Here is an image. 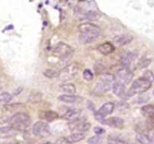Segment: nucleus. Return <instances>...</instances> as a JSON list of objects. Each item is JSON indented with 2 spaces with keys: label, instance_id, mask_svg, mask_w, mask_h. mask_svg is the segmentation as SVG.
Returning <instances> with one entry per match:
<instances>
[{
  "label": "nucleus",
  "instance_id": "nucleus-4",
  "mask_svg": "<svg viewBox=\"0 0 154 144\" xmlns=\"http://www.w3.org/2000/svg\"><path fill=\"white\" fill-rule=\"evenodd\" d=\"M151 86L152 83L150 81L147 80L141 76V77L135 80L132 82L130 90L129 92V95L131 96L132 94H141V93L145 92L151 87Z\"/></svg>",
  "mask_w": 154,
  "mask_h": 144
},
{
  "label": "nucleus",
  "instance_id": "nucleus-14",
  "mask_svg": "<svg viewBox=\"0 0 154 144\" xmlns=\"http://www.w3.org/2000/svg\"><path fill=\"white\" fill-rule=\"evenodd\" d=\"M133 40V36L131 34H121V35L117 36L114 38V44L117 46H123L128 44Z\"/></svg>",
  "mask_w": 154,
  "mask_h": 144
},
{
  "label": "nucleus",
  "instance_id": "nucleus-21",
  "mask_svg": "<svg viewBox=\"0 0 154 144\" xmlns=\"http://www.w3.org/2000/svg\"><path fill=\"white\" fill-rule=\"evenodd\" d=\"M83 16H84V19L87 20L89 21H95L99 20V18L100 17V14L98 11L95 10H87V11L84 12L83 14Z\"/></svg>",
  "mask_w": 154,
  "mask_h": 144
},
{
  "label": "nucleus",
  "instance_id": "nucleus-18",
  "mask_svg": "<svg viewBox=\"0 0 154 144\" xmlns=\"http://www.w3.org/2000/svg\"><path fill=\"white\" fill-rule=\"evenodd\" d=\"M136 58V55L132 52H128L123 55L121 58V62L123 68H129L132 62Z\"/></svg>",
  "mask_w": 154,
  "mask_h": 144
},
{
  "label": "nucleus",
  "instance_id": "nucleus-16",
  "mask_svg": "<svg viewBox=\"0 0 154 144\" xmlns=\"http://www.w3.org/2000/svg\"><path fill=\"white\" fill-rule=\"evenodd\" d=\"M58 99L62 102H64L66 104H75L78 103L82 100L80 96L75 95V94H61L58 97Z\"/></svg>",
  "mask_w": 154,
  "mask_h": 144
},
{
  "label": "nucleus",
  "instance_id": "nucleus-19",
  "mask_svg": "<svg viewBox=\"0 0 154 144\" xmlns=\"http://www.w3.org/2000/svg\"><path fill=\"white\" fill-rule=\"evenodd\" d=\"M84 138H85V134L84 133H82V132H76V133L72 134L70 136H68L66 140H67L69 144H72L80 142V141L83 140Z\"/></svg>",
  "mask_w": 154,
  "mask_h": 144
},
{
  "label": "nucleus",
  "instance_id": "nucleus-37",
  "mask_svg": "<svg viewBox=\"0 0 154 144\" xmlns=\"http://www.w3.org/2000/svg\"><path fill=\"white\" fill-rule=\"evenodd\" d=\"M153 94H154V90H153Z\"/></svg>",
  "mask_w": 154,
  "mask_h": 144
},
{
  "label": "nucleus",
  "instance_id": "nucleus-8",
  "mask_svg": "<svg viewBox=\"0 0 154 144\" xmlns=\"http://www.w3.org/2000/svg\"><path fill=\"white\" fill-rule=\"evenodd\" d=\"M132 77H133V74L129 68L123 67L117 72L115 80L117 82H121L123 85L126 86V84H129L131 82Z\"/></svg>",
  "mask_w": 154,
  "mask_h": 144
},
{
  "label": "nucleus",
  "instance_id": "nucleus-2",
  "mask_svg": "<svg viewBox=\"0 0 154 144\" xmlns=\"http://www.w3.org/2000/svg\"><path fill=\"white\" fill-rule=\"evenodd\" d=\"M10 127L17 131H23L29 127L31 124V117L26 112H17L9 119Z\"/></svg>",
  "mask_w": 154,
  "mask_h": 144
},
{
  "label": "nucleus",
  "instance_id": "nucleus-28",
  "mask_svg": "<svg viewBox=\"0 0 154 144\" xmlns=\"http://www.w3.org/2000/svg\"><path fill=\"white\" fill-rule=\"evenodd\" d=\"M45 76H46L48 78H53L57 76L58 75V71L55 70V69H47L45 72H44Z\"/></svg>",
  "mask_w": 154,
  "mask_h": 144
},
{
  "label": "nucleus",
  "instance_id": "nucleus-1",
  "mask_svg": "<svg viewBox=\"0 0 154 144\" xmlns=\"http://www.w3.org/2000/svg\"><path fill=\"white\" fill-rule=\"evenodd\" d=\"M79 40L81 44H89L97 40L101 34V28L90 22L82 23L78 26Z\"/></svg>",
  "mask_w": 154,
  "mask_h": 144
},
{
  "label": "nucleus",
  "instance_id": "nucleus-22",
  "mask_svg": "<svg viewBox=\"0 0 154 144\" xmlns=\"http://www.w3.org/2000/svg\"><path fill=\"white\" fill-rule=\"evenodd\" d=\"M136 140L138 144H151V139L150 136L141 132L137 134Z\"/></svg>",
  "mask_w": 154,
  "mask_h": 144
},
{
  "label": "nucleus",
  "instance_id": "nucleus-9",
  "mask_svg": "<svg viewBox=\"0 0 154 144\" xmlns=\"http://www.w3.org/2000/svg\"><path fill=\"white\" fill-rule=\"evenodd\" d=\"M69 129L72 131L75 130H78L79 132H85L87 131L91 128V124L87 121H84V119L81 120V118H78V119L74 120L71 122L69 124Z\"/></svg>",
  "mask_w": 154,
  "mask_h": 144
},
{
  "label": "nucleus",
  "instance_id": "nucleus-34",
  "mask_svg": "<svg viewBox=\"0 0 154 144\" xmlns=\"http://www.w3.org/2000/svg\"><path fill=\"white\" fill-rule=\"evenodd\" d=\"M87 107H88V109H90V110H95V106L91 101H88V103H87Z\"/></svg>",
  "mask_w": 154,
  "mask_h": 144
},
{
  "label": "nucleus",
  "instance_id": "nucleus-36",
  "mask_svg": "<svg viewBox=\"0 0 154 144\" xmlns=\"http://www.w3.org/2000/svg\"><path fill=\"white\" fill-rule=\"evenodd\" d=\"M133 144H138V143H133Z\"/></svg>",
  "mask_w": 154,
  "mask_h": 144
},
{
  "label": "nucleus",
  "instance_id": "nucleus-15",
  "mask_svg": "<svg viewBox=\"0 0 154 144\" xmlns=\"http://www.w3.org/2000/svg\"><path fill=\"white\" fill-rule=\"evenodd\" d=\"M17 131L10 126L0 128V139H8L16 136Z\"/></svg>",
  "mask_w": 154,
  "mask_h": 144
},
{
  "label": "nucleus",
  "instance_id": "nucleus-7",
  "mask_svg": "<svg viewBox=\"0 0 154 144\" xmlns=\"http://www.w3.org/2000/svg\"><path fill=\"white\" fill-rule=\"evenodd\" d=\"M32 132L35 136L45 138L51 134V128L46 122L38 121L33 125Z\"/></svg>",
  "mask_w": 154,
  "mask_h": 144
},
{
  "label": "nucleus",
  "instance_id": "nucleus-30",
  "mask_svg": "<svg viewBox=\"0 0 154 144\" xmlns=\"http://www.w3.org/2000/svg\"><path fill=\"white\" fill-rule=\"evenodd\" d=\"M142 77L144 78V79H146L147 80L150 81L151 83L154 81V74L153 72L150 70H146V71L144 73V74H143Z\"/></svg>",
  "mask_w": 154,
  "mask_h": 144
},
{
  "label": "nucleus",
  "instance_id": "nucleus-35",
  "mask_svg": "<svg viewBox=\"0 0 154 144\" xmlns=\"http://www.w3.org/2000/svg\"><path fill=\"white\" fill-rule=\"evenodd\" d=\"M41 144H55V143H53V142H43V143H41Z\"/></svg>",
  "mask_w": 154,
  "mask_h": 144
},
{
  "label": "nucleus",
  "instance_id": "nucleus-33",
  "mask_svg": "<svg viewBox=\"0 0 154 144\" xmlns=\"http://www.w3.org/2000/svg\"><path fill=\"white\" fill-rule=\"evenodd\" d=\"M93 130H94L95 134H96V135H99V136L105 133V130L101 127H96Z\"/></svg>",
  "mask_w": 154,
  "mask_h": 144
},
{
  "label": "nucleus",
  "instance_id": "nucleus-29",
  "mask_svg": "<svg viewBox=\"0 0 154 144\" xmlns=\"http://www.w3.org/2000/svg\"><path fill=\"white\" fill-rule=\"evenodd\" d=\"M150 63H151V59H150V58H144V59L141 60V61L138 62V68L139 69L145 68H147Z\"/></svg>",
  "mask_w": 154,
  "mask_h": 144
},
{
  "label": "nucleus",
  "instance_id": "nucleus-23",
  "mask_svg": "<svg viewBox=\"0 0 154 144\" xmlns=\"http://www.w3.org/2000/svg\"><path fill=\"white\" fill-rule=\"evenodd\" d=\"M111 83L100 80V81L98 82L97 84H96V88L99 92H108L111 89Z\"/></svg>",
  "mask_w": 154,
  "mask_h": 144
},
{
  "label": "nucleus",
  "instance_id": "nucleus-3",
  "mask_svg": "<svg viewBox=\"0 0 154 144\" xmlns=\"http://www.w3.org/2000/svg\"><path fill=\"white\" fill-rule=\"evenodd\" d=\"M79 65L76 62H72L63 68L58 72L57 77L61 81H69L73 79L78 74Z\"/></svg>",
  "mask_w": 154,
  "mask_h": 144
},
{
  "label": "nucleus",
  "instance_id": "nucleus-17",
  "mask_svg": "<svg viewBox=\"0 0 154 144\" xmlns=\"http://www.w3.org/2000/svg\"><path fill=\"white\" fill-rule=\"evenodd\" d=\"M41 118L44 120H46V122H51L59 118V114L55 111L52 110H47L45 112H42L40 116Z\"/></svg>",
  "mask_w": 154,
  "mask_h": 144
},
{
  "label": "nucleus",
  "instance_id": "nucleus-13",
  "mask_svg": "<svg viewBox=\"0 0 154 144\" xmlns=\"http://www.w3.org/2000/svg\"><path fill=\"white\" fill-rule=\"evenodd\" d=\"M97 50L99 53L103 56H108L112 53L114 51V46L112 43L109 41H106L102 44L97 47Z\"/></svg>",
  "mask_w": 154,
  "mask_h": 144
},
{
  "label": "nucleus",
  "instance_id": "nucleus-5",
  "mask_svg": "<svg viewBox=\"0 0 154 144\" xmlns=\"http://www.w3.org/2000/svg\"><path fill=\"white\" fill-rule=\"evenodd\" d=\"M53 53L55 56L60 59H67L72 56L73 50L69 45L63 42H60L54 47Z\"/></svg>",
  "mask_w": 154,
  "mask_h": 144
},
{
  "label": "nucleus",
  "instance_id": "nucleus-20",
  "mask_svg": "<svg viewBox=\"0 0 154 144\" xmlns=\"http://www.w3.org/2000/svg\"><path fill=\"white\" fill-rule=\"evenodd\" d=\"M60 91L66 94H74L76 92V87L73 83H64L60 86Z\"/></svg>",
  "mask_w": 154,
  "mask_h": 144
},
{
  "label": "nucleus",
  "instance_id": "nucleus-38",
  "mask_svg": "<svg viewBox=\"0 0 154 144\" xmlns=\"http://www.w3.org/2000/svg\"><path fill=\"white\" fill-rule=\"evenodd\" d=\"M16 144H20V143H16Z\"/></svg>",
  "mask_w": 154,
  "mask_h": 144
},
{
  "label": "nucleus",
  "instance_id": "nucleus-27",
  "mask_svg": "<svg viewBox=\"0 0 154 144\" xmlns=\"http://www.w3.org/2000/svg\"><path fill=\"white\" fill-rule=\"evenodd\" d=\"M29 100L32 102V103H38L42 100V94L38 92H35L29 96Z\"/></svg>",
  "mask_w": 154,
  "mask_h": 144
},
{
  "label": "nucleus",
  "instance_id": "nucleus-6",
  "mask_svg": "<svg viewBox=\"0 0 154 144\" xmlns=\"http://www.w3.org/2000/svg\"><path fill=\"white\" fill-rule=\"evenodd\" d=\"M114 108H115V104H114L113 102H107V103L104 104L99 108V110L95 112V118H96V119L99 122L104 124V122H105V116L112 113Z\"/></svg>",
  "mask_w": 154,
  "mask_h": 144
},
{
  "label": "nucleus",
  "instance_id": "nucleus-11",
  "mask_svg": "<svg viewBox=\"0 0 154 144\" xmlns=\"http://www.w3.org/2000/svg\"><path fill=\"white\" fill-rule=\"evenodd\" d=\"M104 124L110 126L114 128H123L124 126V121L123 118L117 116H112L106 118L104 122Z\"/></svg>",
  "mask_w": 154,
  "mask_h": 144
},
{
  "label": "nucleus",
  "instance_id": "nucleus-10",
  "mask_svg": "<svg viewBox=\"0 0 154 144\" xmlns=\"http://www.w3.org/2000/svg\"><path fill=\"white\" fill-rule=\"evenodd\" d=\"M112 90L113 92H114L117 97H120L121 98H125L126 96L129 95V93L126 92V86L123 85L121 82H117V81H115V82L113 83Z\"/></svg>",
  "mask_w": 154,
  "mask_h": 144
},
{
  "label": "nucleus",
  "instance_id": "nucleus-12",
  "mask_svg": "<svg viewBox=\"0 0 154 144\" xmlns=\"http://www.w3.org/2000/svg\"><path fill=\"white\" fill-rule=\"evenodd\" d=\"M81 115V110L77 108H68L63 113V118L72 122L78 119Z\"/></svg>",
  "mask_w": 154,
  "mask_h": 144
},
{
  "label": "nucleus",
  "instance_id": "nucleus-24",
  "mask_svg": "<svg viewBox=\"0 0 154 144\" xmlns=\"http://www.w3.org/2000/svg\"><path fill=\"white\" fill-rule=\"evenodd\" d=\"M141 112L144 116L150 117V118L154 117V105L147 104L142 106Z\"/></svg>",
  "mask_w": 154,
  "mask_h": 144
},
{
  "label": "nucleus",
  "instance_id": "nucleus-31",
  "mask_svg": "<svg viewBox=\"0 0 154 144\" xmlns=\"http://www.w3.org/2000/svg\"><path fill=\"white\" fill-rule=\"evenodd\" d=\"M83 76H84V80L87 81H91L93 79V74L89 69H85L83 72Z\"/></svg>",
  "mask_w": 154,
  "mask_h": 144
},
{
  "label": "nucleus",
  "instance_id": "nucleus-25",
  "mask_svg": "<svg viewBox=\"0 0 154 144\" xmlns=\"http://www.w3.org/2000/svg\"><path fill=\"white\" fill-rule=\"evenodd\" d=\"M88 144H105V139L99 135L93 136L87 140Z\"/></svg>",
  "mask_w": 154,
  "mask_h": 144
},
{
  "label": "nucleus",
  "instance_id": "nucleus-32",
  "mask_svg": "<svg viewBox=\"0 0 154 144\" xmlns=\"http://www.w3.org/2000/svg\"><path fill=\"white\" fill-rule=\"evenodd\" d=\"M108 144H126V142L120 139H110L108 141Z\"/></svg>",
  "mask_w": 154,
  "mask_h": 144
},
{
  "label": "nucleus",
  "instance_id": "nucleus-26",
  "mask_svg": "<svg viewBox=\"0 0 154 144\" xmlns=\"http://www.w3.org/2000/svg\"><path fill=\"white\" fill-rule=\"evenodd\" d=\"M12 100V95L8 92H2L0 94V104H8Z\"/></svg>",
  "mask_w": 154,
  "mask_h": 144
}]
</instances>
